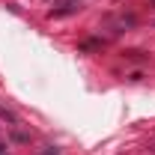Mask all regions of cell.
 Wrapping results in <instances>:
<instances>
[{"label": "cell", "mask_w": 155, "mask_h": 155, "mask_svg": "<svg viewBox=\"0 0 155 155\" xmlns=\"http://www.w3.org/2000/svg\"><path fill=\"white\" fill-rule=\"evenodd\" d=\"M146 149H149V152H152V155H155V140H152V143H149V146H146Z\"/></svg>", "instance_id": "cell-1"}, {"label": "cell", "mask_w": 155, "mask_h": 155, "mask_svg": "<svg viewBox=\"0 0 155 155\" xmlns=\"http://www.w3.org/2000/svg\"><path fill=\"white\" fill-rule=\"evenodd\" d=\"M0 155H3V146H0Z\"/></svg>", "instance_id": "cell-2"}]
</instances>
